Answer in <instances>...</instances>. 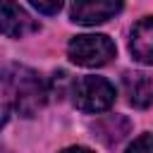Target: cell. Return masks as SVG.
I'll return each mask as SVG.
<instances>
[{
  "label": "cell",
  "mask_w": 153,
  "mask_h": 153,
  "mask_svg": "<svg viewBox=\"0 0 153 153\" xmlns=\"http://www.w3.org/2000/svg\"><path fill=\"white\" fill-rule=\"evenodd\" d=\"M122 2L124 0H74L72 19L79 24H86V26L103 24L122 10Z\"/></svg>",
  "instance_id": "4"
},
{
  "label": "cell",
  "mask_w": 153,
  "mask_h": 153,
  "mask_svg": "<svg viewBox=\"0 0 153 153\" xmlns=\"http://www.w3.org/2000/svg\"><path fill=\"white\" fill-rule=\"evenodd\" d=\"M38 12H43V14H55L60 7H62V2L65 0H29Z\"/></svg>",
  "instance_id": "9"
},
{
  "label": "cell",
  "mask_w": 153,
  "mask_h": 153,
  "mask_svg": "<svg viewBox=\"0 0 153 153\" xmlns=\"http://www.w3.org/2000/svg\"><path fill=\"white\" fill-rule=\"evenodd\" d=\"M62 153H93V151H88V148H84V146H72V148H65Z\"/></svg>",
  "instance_id": "11"
},
{
  "label": "cell",
  "mask_w": 153,
  "mask_h": 153,
  "mask_svg": "<svg viewBox=\"0 0 153 153\" xmlns=\"http://www.w3.org/2000/svg\"><path fill=\"white\" fill-rule=\"evenodd\" d=\"M67 55L81 67H103L115 57V43L105 33H81L67 45Z\"/></svg>",
  "instance_id": "2"
},
{
  "label": "cell",
  "mask_w": 153,
  "mask_h": 153,
  "mask_svg": "<svg viewBox=\"0 0 153 153\" xmlns=\"http://www.w3.org/2000/svg\"><path fill=\"white\" fill-rule=\"evenodd\" d=\"M0 84H2L5 93L10 96L12 108L24 117H33L48 98V84L41 79L38 72H33L31 67H24V65L5 67L0 74Z\"/></svg>",
  "instance_id": "1"
},
{
  "label": "cell",
  "mask_w": 153,
  "mask_h": 153,
  "mask_svg": "<svg viewBox=\"0 0 153 153\" xmlns=\"http://www.w3.org/2000/svg\"><path fill=\"white\" fill-rule=\"evenodd\" d=\"M7 117H10V108L7 105H0V129L7 124Z\"/></svg>",
  "instance_id": "10"
},
{
  "label": "cell",
  "mask_w": 153,
  "mask_h": 153,
  "mask_svg": "<svg viewBox=\"0 0 153 153\" xmlns=\"http://www.w3.org/2000/svg\"><path fill=\"white\" fill-rule=\"evenodd\" d=\"M124 153H153V134H141L139 139L129 143Z\"/></svg>",
  "instance_id": "8"
},
{
  "label": "cell",
  "mask_w": 153,
  "mask_h": 153,
  "mask_svg": "<svg viewBox=\"0 0 153 153\" xmlns=\"http://www.w3.org/2000/svg\"><path fill=\"white\" fill-rule=\"evenodd\" d=\"M122 91L134 108H148L153 100V81L143 72H127L122 76Z\"/></svg>",
  "instance_id": "7"
},
{
  "label": "cell",
  "mask_w": 153,
  "mask_h": 153,
  "mask_svg": "<svg viewBox=\"0 0 153 153\" xmlns=\"http://www.w3.org/2000/svg\"><path fill=\"white\" fill-rule=\"evenodd\" d=\"M33 29H36L33 19L14 0H0V33L10 38H22Z\"/></svg>",
  "instance_id": "5"
},
{
  "label": "cell",
  "mask_w": 153,
  "mask_h": 153,
  "mask_svg": "<svg viewBox=\"0 0 153 153\" xmlns=\"http://www.w3.org/2000/svg\"><path fill=\"white\" fill-rule=\"evenodd\" d=\"M72 100L84 112H103L115 103V86L103 76H81L72 86Z\"/></svg>",
  "instance_id": "3"
},
{
  "label": "cell",
  "mask_w": 153,
  "mask_h": 153,
  "mask_svg": "<svg viewBox=\"0 0 153 153\" xmlns=\"http://www.w3.org/2000/svg\"><path fill=\"white\" fill-rule=\"evenodd\" d=\"M129 50L136 62L153 65V17H143L134 24L129 36Z\"/></svg>",
  "instance_id": "6"
}]
</instances>
